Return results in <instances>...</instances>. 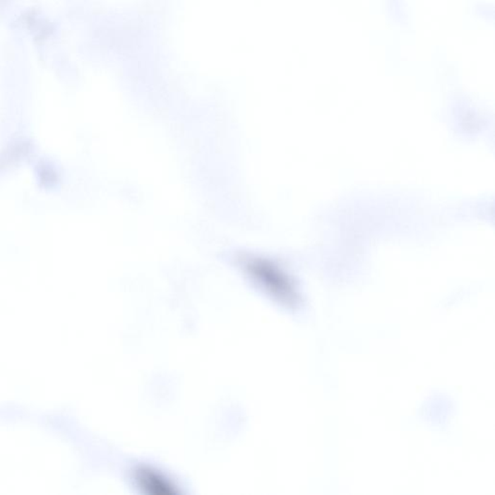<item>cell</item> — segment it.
Returning <instances> with one entry per match:
<instances>
[{
	"label": "cell",
	"mask_w": 495,
	"mask_h": 495,
	"mask_svg": "<svg viewBox=\"0 0 495 495\" xmlns=\"http://www.w3.org/2000/svg\"><path fill=\"white\" fill-rule=\"evenodd\" d=\"M138 482L141 488L148 489L149 492L157 494H175L174 487L167 481L161 474L156 473L155 471L143 468L138 471Z\"/></svg>",
	"instance_id": "1"
}]
</instances>
